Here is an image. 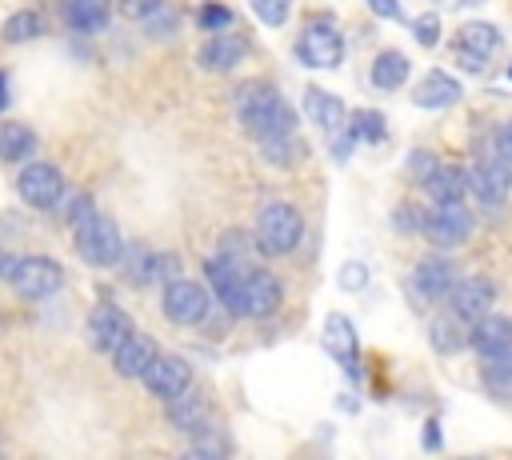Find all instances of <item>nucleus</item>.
<instances>
[{
  "label": "nucleus",
  "instance_id": "nucleus-1",
  "mask_svg": "<svg viewBox=\"0 0 512 460\" xmlns=\"http://www.w3.org/2000/svg\"><path fill=\"white\" fill-rule=\"evenodd\" d=\"M236 116L244 124V132L256 144H268L276 136H292L296 132V112L284 104V96L268 84H248L236 96Z\"/></svg>",
  "mask_w": 512,
  "mask_h": 460
},
{
  "label": "nucleus",
  "instance_id": "nucleus-2",
  "mask_svg": "<svg viewBox=\"0 0 512 460\" xmlns=\"http://www.w3.org/2000/svg\"><path fill=\"white\" fill-rule=\"evenodd\" d=\"M300 236H304V220H300V212L292 204L272 200V204L260 208V216H256V244L268 256H288L300 244Z\"/></svg>",
  "mask_w": 512,
  "mask_h": 460
},
{
  "label": "nucleus",
  "instance_id": "nucleus-3",
  "mask_svg": "<svg viewBox=\"0 0 512 460\" xmlns=\"http://www.w3.org/2000/svg\"><path fill=\"white\" fill-rule=\"evenodd\" d=\"M468 188L476 192V200L484 208H500L508 200V188H512V160L492 144L488 152H480L468 164Z\"/></svg>",
  "mask_w": 512,
  "mask_h": 460
},
{
  "label": "nucleus",
  "instance_id": "nucleus-4",
  "mask_svg": "<svg viewBox=\"0 0 512 460\" xmlns=\"http://www.w3.org/2000/svg\"><path fill=\"white\" fill-rule=\"evenodd\" d=\"M72 232H76V252H80V260L92 264V268L116 264V260L124 256L120 228H116L108 216H100V212H92V216H84L80 224H72Z\"/></svg>",
  "mask_w": 512,
  "mask_h": 460
},
{
  "label": "nucleus",
  "instance_id": "nucleus-5",
  "mask_svg": "<svg viewBox=\"0 0 512 460\" xmlns=\"http://www.w3.org/2000/svg\"><path fill=\"white\" fill-rule=\"evenodd\" d=\"M8 280H12L16 296H24V300H44V296L60 292L64 272H60V264H56L52 256H24V260L12 264Z\"/></svg>",
  "mask_w": 512,
  "mask_h": 460
},
{
  "label": "nucleus",
  "instance_id": "nucleus-6",
  "mask_svg": "<svg viewBox=\"0 0 512 460\" xmlns=\"http://www.w3.org/2000/svg\"><path fill=\"white\" fill-rule=\"evenodd\" d=\"M424 236L436 248H456L472 236V212L464 208V200H436L432 212L424 216Z\"/></svg>",
  "mask_w": 512,
  "mask_h": 460
},
{
  "label": "nucleus",
  "instance_id": "nucleus-7",
  "mask_svg": "<svg viewBox=\"0 0 512 460\" xmlns=\"http://www.w3.org/2000/svg\"><path fill=\"white\" fill-rule=\"evenodd\" d=\"M456 60L468 68V72H484L488 68V60L496 56V48H500V32L492 28V24H484V20H468V24H460L456 28Z\"/></svg>",
  "mask_w": 512,
  "mask_h": 460
},
{
  "label": "nucleus",
  "instance_id": "nucleus-8",
  "mask_svg": "<svg viewBox=\"0 0 512 460\" xmlns=\"http://www.w3.org/2000/svg\"><path fill=\"white\" fill-rule=\"evenodd\" d=\"M296 56L308 68H336L344 60V40L328 20H312L296 40Z\"/></svg>",
  "mask_w": 512,
  "mask_h": 460
},
{
  "label": "nucleus",
  "instance_id": "nucleus-9",
  "mask_svg": "<svg viewBox=\"0 0 512 460\" xmlns=\"http://www.w3.org/2000/svg\"><path fill=\"white\" fill-rule=\"evenodd\" d=\"M164 316L172 324H184V328L200 324L208 316L204 284H196V280H168V288H164Z\"/></svg>",
  "mask_w": 512,
  "mask_h": 460
},
{
  "label": "nucleus",
  "instance_id": "nucleus-10",
  "mask_svg": "<svg viewBox=\"0 0 512 460\" xmlns=\"http://www.w3.org/2000/svg\"><path fill=\"white\" fill-rule=\"evenodd\" d=\"M16 192L32 208H56V200L64 196V176L56 172V164H28L16 176Z\"/></svg>",
  "mask_w": 512,
  "mask_h": 460
},
{
  "label": "nucleus",
  "instance_id": "nucleus-11",
  "mask_svg": "<svg viewBox=\"0 0 512 460\" xmlns=\"http://www.w3.org/2000/svg\"><path fill=\"white\" fill-rule=\"evenodd\" d=\"M128 332H132V320H128L124 308H116V304H96L92 308V316H88V340H92L96 352H116L128 340Z\"/></svg>",
  "mask_w": 512,
  "mask_h": 460
},
{
  "label": "nucleus",
  "instance_id": "nucleus-12",
  "mask_svg": "<svg viewBox=\"0 0 512 460\" xmlns=\"http://www.w3.org/2000/svg\"><path fill=\"white\" fill-rule=\"evenodd\" d=\"M276 308H280V280L264 268H248L240 288V316H272Z\"/></svg>",
  "mask_w": 512,
  "mask_h": 460
},
{
  "label": "nucleus",
  "instance_id": "nucleus-13",
  "mask_svg": "<svg viewBox=\"0 0 512 460\" xmlns=\"http://www.w3.org/2000/svg\"><path fill=\"white\" fill-rule=\"evenodd\" d=\"M492 300H496V288H492L488 276H464L452 288V312L464 324H476L480 316H488L492 312Z\"/></svg>",
  "mask_w": 512,
  "mask_h": 460
},
{
  "label": "nucleus",
  "instance_id": "nucleus-14",
  "mask_svg": "<svg viewBox=\"0 0 512 460\" xmlns=\"http://www.w3.org/2000/svg\"><path fill=\"white\" fill-rule=\"evenodd\" d=\"M140 380H144V388H148L152 396L172 400V396H180V392L192 384V372H188V364H184L180 356H156Z\"/></svg>",
  "mask_w": 512,
  "mask_h": 460
},
{
  "label": "nucleus",
  "instance_id": "nucleus-15",
  "mask_svg": "<svg viewBox=\"0 0 512 460\" xmlns=\"http://www.w3.org/2000/svg\"><path fill=\"white\" fill-rule=\"evenodd\" d=\"M324 348H328V356H332L348 376H360V368H356V360H360V352H356V328H352L348 316L332 312V316L324 320Z\"/></svg>",
  "mask_w": 512,
  "mask_h": 460
},
{
  "label": "nucleus",
  "instance_id": "nucleus-16",
  "mask_svg": "<svg viewBox=\"0 0 512 460\" xmlns=\"http://www.w3.org/2000/svg\"><path fill=\"white\" fill-rule=\"evenodd\" d=\"M412 288H416V296H424V300H444V296H452V288H456L452 264L440 260V256L420 260L416 272H412Z\"/></svg>",
  "mask_w": 512,
  "mask_h": 460
},
{
  "label": "nucleus",
  "instance_id": "nucleus-17",
  "mask_svg": "<svg viewBox=\"0 0 512 460\" xmlns=\"http://www.w3.org/2000/svg\"><path fill=\"white\" fill-rule=\"evenodd\" d=\"M456 100H460V84H456L448 72H440V68H432V72L416 84V92H412V104H416V108H424V112L452 108Z\"/></svg>",
  "mask_w": 512,
  "mask_h": 460
},
{
  "label": "nucleus",
  "instance_id": "nucleus-18",
  "mask_svg": "<svg viewBox=\"0 0 512 460\" xmlns=\"http://www.w3.org/2000/svg\"><path fill=\"white\" fill-rule=\"evenodd\" d=\"M304 108H308L312 124H320L328 136H336V132L348 128V108H344V100L332 96V92H324V88H308V92H304Z\"/></svg>",
  "mask_w": 512,
  "mask_h": 460
},
{
  "label": "nucleus",
  "instance_id": "nucleus-19",
  "mask_svg": "<svg viewBox=\"0 0 512 460\" xmlns=\"http://www.w3.org/2000/svg\"><path fill=\"white\" fill-rule=\"evenodd\" d=\"M468 344L480 352V356H496V352H508L512 348V320L508 316H480L468 332Z\"/></svg>",
  "mask_w": 512,
  "mask_h": 460
},
{
  "label": "nucleus",
  "instance_id": "nucleus-20",
  "mask_svg": "<svg viewBox=\"0 0 512 460\" xmlns=\"http://www.w3.org/2000/svg\"><path fill=\"white\" fill-rule=\"evenodd\" d=\"M248 56V36H212L208 44H200V64L208 68V72H228V68H236L240 60Z\"/></svg>",
  "mask_w": 512,
  "mask_h": 460
},
{
  "label": "nucleus",
  "instance_id": "nucleus-21",
  "mask_svg": "<svg viewBox=\"0 0 512 460\" xmlns=\"http://www.w3.org/2000/svg\"><path fill=\"white\" fill-rule=\"evenodd\" d=\"M156 356H160V352H156L152 336L128 332V340L112 352V364H116V372H120V376H144V372H148V364H152Z\"/></svg>",
  "mask_w": 512,
  "mask_h": 460
},
{
  "label": "nucleus",
  "instance_id": "nucleus-22",
  "mask_svg": "<svg viewBox=\"0 0 512 460\" xmlns=\"http://www.w3.org/2000/svg\"><path fill=\"white\" fill-rule=\"evenodd\" d=\"M168 424L176 432H204V424H208V400L200 392L184 388L180 396L168 400Z\"/></svg>",
  "mask_w": 512,
  "mask_h": 460
},
{
  "label": "nucleus",
  "instance_id": "nucleus-23",
  "mask_svg": "<svg viewBox=\"0 0 512 460\" xmlns=\"http://www.w3.org/2000/svg\"><path fill=\"white\" fill-rule=\"evenodd\" d=\"M424 188H428L432 200H464V192H472V188H468V168L436 164L432 176L424 180Z\"/></svg>",
  "mask_w": 512,
  "mask_h": 460
},
{
  "label": "nucleus",
  "instance_id": "nucleus-24",
  "mask_svg": "<svg viewBox=\"0 0 512 460\" xmlns=\"http://www.w3.org/2000/svg\"><path fill=\"white\" fill-rule=\"evenodd\" d=\"M112 16V0H64V20L76 32H100Z\"/></svg>",
  "mask_w": 512,
  "mask_h": 460
},
{
  "label": "nucleus",
  "instance_id": "nucleus-25",
  "mask_svg": "<svg viewBox=\"0 0 512 460\" xmlns=\"http://www.w3.org/2000/svg\"><path fill=\"white\" fill-rule=\"evenodd\" d=\"M404 76H408V60H404L400 52H380V56L372 60V88L396 92V88L404 84Z\"/></svg>",
  "mask_w": 512,
  "mask_h": 460
},
{
  "label": "nucleus",
  "instance_id": "nucleus-26",
  "mask_svg": "<svg viewBox=\"0 0 512 460\" xmlns=\"http://www.w3.org/2000/svg\"><path fill=\"white\" fill-rule=\"evenodd\" d=\"M32 148H36V136H32V128H24V124H0V160H24V156H32Z\"/></svg>",
  "mask_w": 512,
  "mask_h": 460
},
{
  "label": "nucleus",
  "instance_id": "nucleus-27",
  "mask_svg": "<svg viewBox=\"0 0 512 460\" xmlns=\"http://www.w3.org/2000/svg\"><path fill=\"white\" fill-rule=\"evenodd\" d=\"M40 32V16L36 12H12L8 20H4V28H0V36L8 40V44H20V40H32Z\"/></svg>",
  "mask_w": 512,
  "mask_h": 460
},
{
  "label": "nucleus",
  "instance_id": "nucleus-28",
  "mask_svg": "<svg viewBox=\"0 0 512 460\" xmlns=\"http://www.w3.org/2000/svg\"><path fill=\"white\" fill-rule=\"evenodd\" d=\"M456 324H464L456 312H452V316H440V320H432V344H436L440 352H452V348H460V344H464V336L456 332Z\"/></svg>",
  "mask_w": 512,
  "mask_h": 460
},
{
  "label": "nucleus",
  "instance_id": "nucleus-29",
  "mask_svg": "<svg viewBox=\"0 0 512 460\" xmlns=\"http://www.w3.org/2000/svg\"><path fill=\"white\" fill-rule=\"evenodd\" d=\"M508 380H512V348L496 352V356H484V384L488 388H504Z\"/></svg>",
  "mask_w": 512,
  "mask_h": 460
},
{
  "label": "nucleus",
  "instance_id": "nucleus-30",
  "mask_svg": "<svg viewBox=\"0 0 512 460\" xmlns=\"http://www.w3.org/2000/svg\"><path fill=\"white\" fill-rule=\"evenodd\" d=\"M352 132H356V140L376 144V140H384V116L380 112H356L352 116Z\"/></svg>",
  "mask_w": 512,
  "mask_h": 460
},
{
  "label": "nucleus",
  "instance_id": "nucleus-31",
  "mask_svg": "<svg viewBox=\"0 0 512 460\" xmlns=\"http://www.w3.org/2000/svg\"><path fill=\"white\" fill-rule=\"evenodd\" d=\"M144 28H148V36H172V32H176V12L160 0V4L144 16Z\"/></svg>",
  "mask_w": 512,
  "mask_h": 460
},
{
  "label": "nucleus",
  "instance_id": "nucleus-32",
  "mask_svg": "<svg viewBox=\"0 0 512 460\" xmlns=\"http://www.w3.org/2000/svg\"><path fill=\"white\" fill-rule=\"evenodd\" d=\"M252 12H256L268 28H280V24L288 20V12H292V0H252Z\"/></svg>",
  "mask_w": 512,
  "mask_h": 460
},
{
  "label": "nucleus",
  "instance_id": "nucleus-33",
  "mask_svg": "<svg viewBox=\"0 0 512 460\" xmlns=\"http://www.w3.org/2000/svg\"><path fill=\"white\" fill-rule=\"evenodd\" d=\"M120 260H124V272H128L132 280H148V276L156 272V260H152V256H144V248H136V244H132Z\"/></svg>",
  "mask_w": 512,
  "mask_h": 460
},
{
  "label": "nucleus",
  "instance_id": "nucleus-34",
  "mask_svg": "<svg viewBox=\"0 0 512 460\" xmlns=\"http://www.w3.org/2000/svg\"><path fill=\"white\" fill-rule=\"evenodd\" d=\"M196 24L208 28V32H224V28L232 24V8H224V4H204L200 16H196Z\"/></svg>",
  "mask_w": 512,
  "mask_h": 460
},
{
  "label": "nucleus",
  "instance_id": "nucleus-35",
  "mask_svg": "<svg viewBox=\"0 0 512 460\" xmlns=\"http://www.w3.org/2000/svg\"><path fill=\"white\" fill-rule=\"evenodd\" d=\"M412 32H416V44L432 48V44L440 40V16H436V12H424V16L412 24Z\"/></svg>",
  "mask_w": 512,
  "mask_h": 460
},
{
  "label": "nucleus",
  "instance_id": "nucleus-36",
  "mask_svg": "<svg viewBox=\"0 0 512 460\" xmlns=\"http://www.w3.org/2000/svg\"><path fill=\"white\" fill-rule=\"evenodd\" d=\"M364 284H368V268H364L360 260H348V264L340 268V288L356 292V288H364Z\"/></svg>",
  "mask_w": 512,
  "mask_h": 460
},
{
  "label": "nucleus",
  "instance_id": "nucleus-37",
  "mask_svg": "<svg viewBox=\"0 0 512 460\" xmlns=\"http://www.w3.org/2000/svg\"><path fill=\"white\" fill-rule=\"evenodd\" d=\"M160 0H120V16L124 20H144Z\"/></svg>",
  "mask_w": 512,
  "mask_h": 460
},
{
  "label": "nucleus",
  "instance_id": "nucleus-38",
  "mask_svg": "<svg viewBox=\"0 0 512 460\" xmlns=\"http://www.w3.org/2000/svg\"><path fill=\"white\" fill-rule=\"evenodd\" d=\"M408 168H412V176H416V180H428V176H432V168H436V160H432L428 152H412Z\"/></svg>",
  "mask_w": 512,
  "mask_h": 460
},
{
  "label": "nucleus",
  "instance_id": "nucleus-39",
  "mask_svg": "<svg viewBox=\"0 0 512 460\" xmlns=\"http://www.w3.org/2000/svg\"><path fill=\"white\" fill-rule=\"evenodd\" d=\"M368 8L376 16H384V20H396L400 16V0H368Z\"/></svg>",
  "mask_w": 512,
  "mask_h": 460
},
{
  "label": "nucleus",
  "instance_id": "nucleus-40",
  "mask_svg": "<svg viewBox=\"0 0 512 460\" xmlns=\"http://www.w3.org/2000/svg\"><path fill=\"white\" fill-rule=\"evenodd\" d=\"M492 144H496V148H500V152L512 160V120H508V124H504V128L492 136Z\"/></svg>",
  "mask_w": 512,
  "mask_h": 460
},
{
  "label": "nucleus",
  "instance_id": "nucleus-41",
  "mask_svg": "<svg viewBox=\"0 0 512 460\" xmlns=\"http://www.w3.org/2000/svg\"><path fill=\"white\" fill-rule=\"evenodd\" d=\"M156 276H176V256H156Z\"/></svg>",
  "mask_w": 512,
  "mask_h": 460
},
{
  "label": "nucleus",
  "instance_id": "nucleus-42",
  "mask_svg": "<svg viewBox=\"0 0 512 460\" xmlns=\"http://www.w3.org/2000/svg\"><path fill=\"white\" fill-rule=\"evenodd\" d=\"M424 448H440V424L436 420L424 424Z\"/></svg>",
  "mask_w": 512,
  "mask_h": 460
},
{
  "label": "nucleus",
  "instance_id": "nucleus-43",
  "mask_svg": "<svg viewBox=\"0 0 512 460\" xmlns=\"http://www.w3.org/2000/svg\"><path fill=\"white\" fill-rule=\"evenodd\" d=\"M8 108V72H0V112Z\"/></svg>",
  "mask_w": 512,
  "mask_h": 460
},
{
  "label": "nucleus",
  "instance_id": "nucleus-44",
  "mask_svg": "<svg viewBox=\"0 0 512 460\" xmlns=\"http://www.w3.org/2000/svg\"><path fill=\"white\" fill-rule=\"evenodd\" d=\"M12 264H16V260H12V256L0 248V276H8V272H12Z\"/></svg>",
  "mask_w": 512,
  "mask_h": 460
},
{
  "label": "nucleus",
  "instance_id": "nucleus-45",
  "mask_svg": "<svg viewBox=\"0 0 512 460\" xmlns=\"http://www.w3.org/2000/svg\"><path fill=\"white\" fill-rule=\"evenodd\" d=\"M508 76H512V64H508Z\"/></svg>",
  "mask_w": 512,
  "mask_h": 460
}]
</instances>
